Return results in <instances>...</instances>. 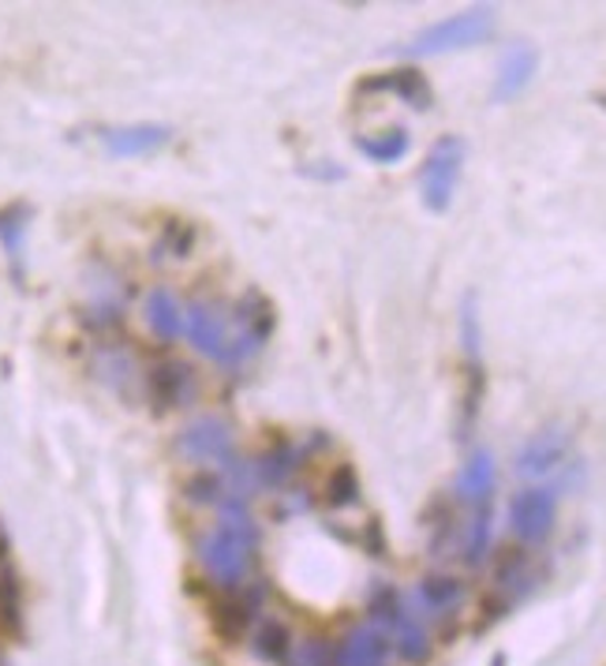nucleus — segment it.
Returning <instances> with one entry per match:
<instances>
[{"mask_svg":"<svg viewBox=\"0 0 606 666\" xmlns=\"http://www.w3.org/2000/svg\"><path fill=\"white\" fill-rule=\"evenodd\" d=\"M176 450H180V457H184V461H199V464L218 461V464H225V468L236 472V476H244V464H240L236 450H232L229 427L221 420H214V416H206V420L191 423L188 431H180Z\"/></svg>","mask_w":606,"mask_h":666,"instance_id":"7","label":"nucleus"},{"mask_svg":"<svg viewBox=\"0 0 606 666\" xmlns=\"http://www.w3.org/2000/svg\"><path fill=\"white\" fill-rule=\"evenodd\" d=\"M494 30V8H468V12H457L442 23H434L427 30H420L408 46H401L397 53L404 57H446V53H461V49H472L479 42H487Z\"/></svg>","mask_w":606,"mask_h":666,"instance_id":"2","label":"nucleus"},{"mask_svg":"<svg viewBox=\"0 0 606 666\" xmlns=\"http://www.w3.org/2000/svg\"><path fill=\"white\" fill-rule=\"evenodd\" d=\"M259 554V524L248 513V498H229L221 521L199 539V565L218 588L236 592L248 581Z\"/></svg>","mask_w":606,"mask_h":666,"instance_id":"1","label":"nucleus"},{"mask_svg":"<svg viewBox=\"0 0 606 666\" xmlns=\"http://www.w3.org/2000/svg\"><path fill=\"white\" fill-rule=\"evenodd\" d=\"M412 139L404 128H386L378 131V135H356V150L367 161H375V165H393V161H401L408 154Z\"/></svg>","mask_w":606,"mask_h":666,"instance_id":"18","label":"nucleus"},{"mask_svg":"<svg viewBox=\"0 0 606 666\" xmlns=\"http://www.w3.org/2000/svg\"><path fill=\"white\" fill-rule=\"evenodd\" d=\"M464 158H468V147L457 135H442L438 143L427 150V161L420 169V199L431 214H446L453 206V195H457L461 173H464Z\"/></svg>","mask_w":606,"mask_h":666,"instance_id":"3","label":"nucleus"},{"mask_svg":"<svg viewBox=\"0 0 606 666\" xmlns=\"http://www.w3.org/2000/svg\"><path fill=\"white\" fill-rule=\"evenodd\" d=\"M573 450V435L565 427H543L535 431V435L524 442L521 453H517V472L521 476H551L558 464H565V457H569Z\"/></svg>","mask_w":606,"mask_h":666,"instance_id":"10","label":"nucleus"},{"mask_svg":"<svg viewBox=\"0 0 606 666\" xmlns=\"http://www.w3.org/2000/svg\"><path fill=\"white\" fill-rule=\"evenodd\" d=\"M143 319H147V330L154 333L158 341H165V345H173L180 333H184V304H180L176 292L165 285L147 292Z\"/></svg>","mask_w":606,"mask_h":666,"instance_id":"15","label":"nucleus"},{"mask_svg":"<svg viewBox=\"0 0 606 666\" xmlns=\"http://www.w3.org/2000/svg\"><path fill=\"white\" fill-rule=\"evenodd\" d=\"M173 139V128L165 124H124V128H105L101 131V143L113 158H143L154 154Z\"/></svg>","mask_w":606,"mask_h":666,"instance_id":"12","label":"nucleus"},{"mask_svg":"<svg viewBox=\"0 0 606 666\" xmlns=\"http://www.w3.org/2000/svg\"><path fill=\"white\" fill-rule=\"evenodd\" d=\"M4 558H8V539L0 536V562H4Z\"/></svg>","mask_w":606,"mask_h":666,"instance_id":"25","label":"nucleus"},{"mask_svg":"<svg viewBox=\"0 0 606 666\" xmlns=\"http://www.w3.org/2000/svg\"><path fill=\"white\" fill-rule=\"evenodd\" d=\"M147 390L158 408H184L195 397V371L180 360L154 363L147 371Z\"/></svg>","mask_w":606,"mask_h":666,"instance_id":"11","label":"nucleus"},{"mask_svg":"<svg viewBox=\"0 0 606 666\" xmlns=\"http://www.w3.org/2000/svg\"><path fill=\"white\" fill-rule=\"evenodd\" d=\"M494 487H498V464H494L491 450H476L457 476V498L472 509H487Z\"/></svg>","mask_w":606,"mask_h":666,"instance_id":"14","label":"nucleus"},{"mask_svg":"<svg viewBox=\"0 0 606 666\" xmlns=\"http://www.w3.org/2000/svg\"><path fill=\"white\" fill-rule=\"evenodd\" d=\"M191 248H195V225L180 218H169L161 225V240H158V251L161 255H173V259H188Z\"/></svg>","mask_w":606,"mask_h":666,"instance_id":"23","label":"nucleus"},{"mask_svg":"<svg viewBox=\"0 0 606 666\" xmlns=\"http://www.w3.org/2000/svg\"><path fill=\"white\" fill-rule=\"evenodd\" d=\"M229 319H232V367H236V363H244L266 345V337L277 326V315L274 304L259 289H248L240 296V304L229 311Z\"/></svg>","mask_w":606,"mask_h":666,"instance_id":"5","label":"nucleus"},{"mask_svg":"<svg viewBox=\"0 0 606 666\" xmlns=\"http://www.w3.org/2000/svg\"><path fill=\"white\" fill-rule=\"evenodd\" d=\"M356 94H393L401 98L404 105H412L416 113H427L434 105V90L427 83V75L420 68H393V72H375V75H363L356 83Z\"/></svg>","mask_w":606,"mask_h":666,"instance_id":"8","label":"nucleus"},{"mask_svg":"<svg viewBox=\"0 0 606 666\" xmlns=\"http://www.w3.org/2000/svg\"><path fill=\"white\" fill-rule=\"evenodd\" d=\"M491 551V506L487 509H472L468 521V536H464V562L479 565Z\"/></svg>","mask_w":606,"mask_h":666,"instance_id":"22","label":"nucleus"},{"mask_svg":"<svg viewBox=\"0 0 606 666\" xmlns=\"http://www.w3.org/2000/svg\"><path fill=\"white\" fill-rule=\"evenodd\" d=\"M322 502L330 509H349L360 502V476L352 464H337V468L326 476V487H322Z\"/></svg>","mask_w":606,"mask_h":666,"instance_id":"20","label":"nucleus"},{"mask_svg":"<svg viewBox=\"0 0 606 666\" xmlns=\"http://www.w3.org/2000/svg\"><path fill=\"white\" fill-rule=\"evenodd\" d=\"M558 524V494L551 487H524L509 498V528L521 547H539Z\"/></svg>","mask_w":606,"mask_h":666,"instance_id":"4","label":"nucleus"},{"mask_svg":"<svg viewBox=\"0 0 606 666\" xmlns=\"http://www.w3.org/2000/svg\"><path fill=\"white\" fill-rule=\"evenodd\" d=\"M333 659H337V666H390L393 640L378 625L360 622L341 640H333Z\"/></svg>","mask_w":606,"mask_h":666,"instance_id":"9","label":"nucleus"},{"mask_svg":"<svg viewBox=\"0 0 606 666\" xmlns=\"http://www.w3.org/2000/svg\"><path fill=\"white\" fill-rule=\"evenodd\" d=\"M300 464H303V453L292 446V442H274V446L251 464V480L266 483V487H281V483L296 476Z\"/></svg>","mask_w":606,"mask_h":666,"instance_id":"17","label":"nucleus"},{"mask_svg":"<svg viewBox=\"0 0 606 666\" xmlns=\"http://www.w3.org/2000/svg\"><path fill=\"white\" fill-rule=\"evenodd\" d=\"M184 494L191 502H199V506H225L229 498H248V494H240L232 483H225V476H218V472H199L195 480L184 483Z\"/></svg>","mask_w":606,"mask_h":666,"instance_id":"19","label":"nucleus"},{"mask_svg":"<svg viewBox=\"0 0 606 666\" xmlns=\"http://www.w3.org/2000/svg\"><path fill=\"white\" fill-rule=\"evenodd\" d=\"M491 666H505V659H502V655H498V659H494Z\"/></svg>","mask_w":606,"mask_h":666,"instance_id":"26","label":"nucleus"},{"mask_svg":"<svg viewBox=\"0 0 606 666\" xmlns=\"http://www.w3.org/2000/svg\"><path fill=\"white\" fill-rule=\"evenodd\" d=\"M416 603L434 618H446L464 603V581H457L453 573H427L416 584Z\"/></svg>","mask_w":606,"mask_h":666,"instance_id":"16","label":"nucleus"},{"mask_svg":"<svg viewBox=\"0 0 606 666\" xmlns=\"http://www.w3.org/2000/svg\"><path fill=\"white\" fill-rule=\"evenodd\" d=\"M184 333L199 356L232 367V319L225 307L195 300L191 307H184Z\"/></svg>","mask_w":606,"mask_h":666,"instance_id":"6","label":"nucleus"},{"mask_svg":"<svg viewBox=\"0 0 606 666\" xmlns=\"http://www.w3.org/2000/svg\"><path fill=\"white\" fill-rule=\"evenodd\" d=\"M27 225H30V206L12 203V206L0 210V248H4V255L12 262L23 255Z\"/></svg>","mask_w":606,"mask_h":666,"instance_id":"21","label":"nucleus"},{"mask_svg":"<svg viewBox=\"0 0 606 666\" xmlns=\"http://www.w3.org/2000/svg\"><path fill=\"white\" fill-rule=\"evenodd\" d=\"M0 625H16V592L0 584Z\"/></svg>","mask_w":606,"mask_h":666,"instance_id":"24","label":"nucleus"},{"mask_svg":"<svg viewBox=\"0 0 606 666\" xmlns=\"http://www.w3.org/2000/svg\"><path fill=\"white\" fill-rule=\"evenodd\" d=\"M539 72V53L532 46H513L509 53L502 57L498 64V75H494V87H491V98L494 102H513L517 94L528 90V83Z\"/></svg>","mask_w":606,"mask_h":666,"instance_id":"13","label":"nucleus"}]
</instances>
